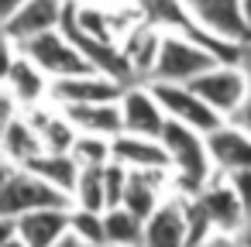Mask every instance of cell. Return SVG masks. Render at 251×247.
<instances>
[{"instance_id":"6da1fadb","label":"cell","mask_w":251,"mask_h":247,"mask_svg":"<svg viewBox=\"0 0 251 247\" xmlns=\"http://www.w3.org/2000/svg\"><path fill=\"white\" fill-rule=\"evenodd\" d=\"M162 144L172 158V172H176L172 185L182 196H200L210 185V179L217 175L206 134H200L196 127H186L179 120H169L165 131H162Z\"/></svg>"},{"instance_id":"7a4b0ae2","label":"cell","mask_w":251,"mask_h":247,"mask_svg":"<svg viewBox=\"0 0 251 247\" xmlns=\"http://www.w3.org/2000/svg\"><path fill=\"white\" fill-rule=\"evenodd\" d=\"M73 209V196L62 192L59 185L45 182L42 175H35L31 168L21 165H7L4 168V182H0V213L4 216H25L35 209Z\"/></svg>"},{"instance_id":"3957f363","label":"cell","mask_w":251,"mask_h":247,"mask_svg":"<svg viewBox=\"0 0 251 247\" xmlns=\"http://www.w3.org/2000/svg\"><path fill=\"white\" fill-rule=\"evenodd\" d=\"M49 79H66V76H83V72H93V66H90V59L79 52V45L62 31V28H55V31H45V35H38V38H31V42H25V45H18Z\"/></svg>"},{"instance_id":"277c9868","label":"cell","mask_w":251,"mask_h":247,"mask_svg":"<svg viewBox=\"0 0 251 247\" xmlns=\"http://www.w3.org/2000/svg\"><path fill=\"white\" fill-rule=\"evenodd\" d=\"M213 66H217V59H213L210 48H203L189 35L165 31L162 52H158V66H155L151 79H162V83H193L200 72H206Z\"/></svg>"},{"instance_id":"5b68a950","label":"cell","mask_w":251,"mask_h":247,"mask_svg":"<svg viewBox=\"0 0 251 247\" xmlns=\"http://www.w3.org/2000/svg\"><path fill=\"white\" fill-rule=\"evenodd\" d=\"M148 86L155 90V96H158V103L165 107L169 120H179V124H186V127H196L200 134H213L217 127L227 124V117L217 113L189 83H162V79H151Z\"/></svg>"},{"instance_id":"8992f818","label":"cell","mask_w":251,"mask_h":247,"mask_svg":"<svg viewBox=\"0 0 251 247\" xmlns=\"http://www.w3.org/2000/svg\"><path fill=\"white\" fill-rule=\"evenodd\" d=\"M189 86H193L217 113H224L227 120L241 110V103H244V96H248V76H244L241 62H237V66H234V62H217L213 69L200 72Z\"/></svg>"},{"instance_id":"52a82bcc","label":"cell","mask_w":251,"mask_h":247,"mask_svg":"<svg viewBox=\"0 0 251 247\" xmlns=\"http://www.w3.org/2000/svg\"><path fill=\"white\" fill-rule=\"evenodd\" d=\"M127 83L107 76V72H83V76H66L52 79V103L55 107H73V103H117L124 96Z\"/></svg>"},{"instance_id":"ba28073f","label":"cell","mask_w":251,"mask_h":247,"mask_svg":"<svg viewBox=\"0 0 251 247\" xmlns=\"http://www.w3.org/2000/svg\"><path fill=\"white\" fill-rule=\"evenodd\" d=\"M66 11H69V0H28L18 14L4 21V38L11 45H25L45 31H55L66 24Z\"/></svg>"},{"instance_id":"9c48e42d","label":"cell","mask_w":251,"mask_h":247,"mask_svg":"<svg viewBox=\"0 0 251 247\" xmlns=\"http://www.w3.org/2000/svg\"><path fill=\"white\" fill-rule=\"evenodd\" d=\"M121 113H124V131L127 134H141V137H162L169 113L158 103L155 90L148 83H131L121 96Z\"/></svg>"},{"instance_id":"30bf717a","label":"cell","mask_w":251,"mask_h":247,"mask_svg":"<svg viewBox=\"0 0 251 247\" xmlns=\"http://www.w3.org/2000/svg\"><path fill=\"white\" fill-rule=\"evenodd\" d=\"M4 83H7V96H11L18 107H25V110L38 107L45 96H52L49 76H45L18 45H11V42H7V76H4Z\"/></svg>"},{"instance_id":"8fae6325","label":"cell","mask_w":251,"mask_h":247,"mask_svg":"<svg viewBox=\"0 0 251 247\" xmlns=\"http://www.w3.org/2000/svg\"><path fill=\"white\" fill-rule=\"evenodd\" d=\"M200 202H203V209H206V216H210V223H213L217 233L237 237V230L248 223V213H244V206H241L234 185H230L227 175H220V172H217V175L210 179V185L200 192Z\"/></svg>"},{"instance_id":"7c38bea8","label":"cell","mask_w":251,"mask_h":247,"mask_svg":"<svg viewBox=\"0 0 251 247\" xmlns=\"http://www.w3.org/2000/svg\"><path fill=\"white\" fill-rule=\"evenodd\" d=\"M141 247H189V216H186V196L165 199L148 220H145V244Z\"/></svg>"},{"instance_id":"4fadbf2b","label":"cell","mask_w":251,"mask_h":247,"mask_svg":"<svg viewBox=\"0 0 251 247\" xmlns=\"http://www.w3.org/2000/svg\"><path fill=\"white\" fill-rule=\"evenodd\" d=\"M162 38H165V31H162L158 24H151V21L134 24V28L124 35L121 48H124L127 62H131L134 83H151L155 66H158V52H162Z\"/></svg>"},{"instance_id":"5bb4252c","label":"cell","mask_w":251,"mask_h":247,"mask_svg":"<svg viewBox=\"0 0 251 247\" xmlns=\"http://www.w3.org/2000/svg\"><path fill=\"white\" fill-rule=\"evenodd\" d=\"M206 144H210V155H213V165L220 175L251 168V134L244 127H237L234 120H227L213 134H206Z\"/></svg>"},{"instance_id":"9a60e30c","label":"cell","mask_w":251,"mask_h":247,"mask_svg":"<svg viewBox=\"0 0 251 247\" xmlns=\"http://www.w3.org/2000/svg\"><path fill=\"white\" fill-rule=\"evenodd\" d=\"M182 4L193 11V18L203 28H210L217 35H224L230 42H248L251 38V31L244 24V14H241V0H182Z\"/></svg>"},{"instance_id":"2e32d148","label":"cell","mask_w":251,"mask_h":247,"mask_svg":"<svg viewBox=\"0 0 251 247\" xmlns=\"http://www.w3.org/2000/svg\"><path fill=\"white\" fill-rule=\"evenodd\" d=\"M11 220H14L18 237L28 247H55L69 233L73 209L55 206V209H35V213H25V216H11Z\"/></svg>"},{"instance_id":"e0dca14e","label":"cell","mask_w":251,"mask_h":247,"mask_svg":"<svg viewBox=\"0 0 251 247\" xmlns=\"http://www.w3.org/2000/svg\"><path fill=\"white\" fill-rule=\"evenodd\" d=\"M114 161L124 168H172V158L162 144V137H141V134H117L114 137Z\"/></svg>"},{"instance_id":"ac0fdd59","label":"cell","mask_w":251,"mask_h":247,"mask_svg":"<svg viewBox=\"0 0 251 247\" xmlns=\"http://www.w3.org/2000/svg\"><path fill=\"white\" fill-rule=\"evenodd\" d=\"M79 134H100V137H117L124 134V113H121V100L117 103H73V107H59Z\"/></svg>"},{"instance_id":"d6986e66","label":"cell","mask_w":251,"mask_h":247,"mask_svg":"<svg viewBox=\"0 0 251 247\" xmlns=\"http://www.w3.org/2000/svg\"><path fill=\"white\" fill-rule=\"evenodd\" d=\"M4 155H7L11 165H28L31 158L45 155V141L28 117L14 113V117L4 120Z\"/></svg>"},{"instance_id":"ffe728a7","label":"cell","mask_w":251,"mask_h":247,"mask_svg":"<svg viewBox=\"0 0 251 247\" xmlns=\"http://www.w3.org/2000/svg\"><path fill=\"white\" fill-rule=\"evenodd\" d=\"M21 168H31L35 175H42L45 182H52V185H59L62 192H76V185H79V175H83V165L76 161V155L73 151H66V155H55V151H45V155H38V158H31L28 165H21Z\"/></svg>"},{"instance_id":"44dd1931","label":"cell","mask_w":251,"mask_h":247,"mask_svg":"<svg viewBox=\"0 0 251 247\" xmlns=\"http://www.w3.org/2000/svg\"><path fill=\"white\" fill-rule=\"evenodd\" d=\"M103 220H107V244H121V247H141L145 244V220L138 213H131L127 206L107 209Z\"/></svg>"},{"instance_id":"7402d4cb","label":"cell","mask_w":251,"mask_h":247,"mask_svg":"<svg viewBox=\"0 0 251 247\" xmlns=\"http://www.w3.org/2000/svg\"><path fill=\"white\" fill-rule=\"evenodd\" d=\"M73 202L83 209L107 213V165H86L79 175V185L73 192Z\"/></svg>"},{"instance_id":"603a6c76","label":"cell","mask_w":251,"mask_h":247,"mask_svg":"<svg viewBox=\"0 0 251 247\" xmlns=\"http://www.w3.org/2000/svg\"><path fill=\"white\" fill-rule=\"evenodd\" d=\"M69 230H73L79 240L93 244V247H107V220H103V213H97V209L73 206V223H69Z\"/></svg>"},{"instance_id":"cb8c5ba5","label":"cell","mask_w":251,"mask_h":247,"mask_svg":"<svg viewBox=\"0 0 251 247\" xmlns=\"http://www.w3.org/2000/svg\"><path fill=\"white\" fill-rule=\"evenodd\" d=\"M76 161L86 165H110L114 161V137H100V134H79L76 148H73Z\"/></svg>"},{"instance_id":"d4e9b609","label":"cell","mask_w":251,"mask_h":247,"mask_svg":"<svg viewBox=\"0 0 251 247\" xmlns=\"http://www.w3.org/2000/svg\"><path fill=\"white\" fill-rule=\"evenodd\" d=\"M241 69H244V76H248V96H244V103H241V110L230 117L237 127H244L248 134H251V38L244 42V52H241Z\"/></svg>"},{"instance_id":"484cf974","label":"cell","mask_w":251,"mask_h":247,"mask_svg":"<svg viewBox=\"0 0 251 247\" xmlns=\"http://www.w3.org/2000/svg\"><path fill=\"white\" fill-rule=\"evenodd\" d=\"M227 182L234 185V192H237V199H241V206H244V213H248V220H251V168L227 175Z\"/></svg>"},{"instance_id":"4316f807","label":"cell","mask_w":251,"mask_h":247,"mask_svg":"<svg viewBox=\"0 0 251 247\" xmlns=\"http://www.w3.org/2000/svg\"><path fill=\"white\" fill-rule=\"evenodd\" d=\"M200 247H237V237H230V233H213V237L203 240Z\"/></svg>"},{"instance_id":"83f0119b","label":"cell","mask_w":251,"mask_h":247,"mask_svg":"<svg viewBox=\"0 0 251 247\" xmlns=\"http://www.w3.org/2000/svg\"><path fill=\"white\" fill-rule=\"evenodd\" d=\"M25 4H28V0H0V14H4V21H7L11 14H18Z\"/></svg>"},{"instance_id":"f1b7e54d","label":"cell","mask_w":251,"mask_h":247,"mask_svg":"<svg viewBox=\"0 0 251 247\" xmlns=\"http://www.w3.org/2000/svg\"><path fill=\"white\" fill-rule=\"evenodd\" d=\"M55 247H93V244H86V240H79V237H76V233L69 230V233H66V237H62V240H59Z\"/></svg>"},{"instance_id":"f546056e","label":"cell","mask_w":251,"mask_h":247,"mask_svg":"<svg viewBox=\"0 0 251 247\" xmlns=\"http://www.w3.org/2000/svg\"><path fill=\"white\" fill-rule=\"evenodd\" d=\"M237 244H241V247H251V220L237 230Z\"/></svg>"},{"instance_id":"4dcf8cb0","label":"cell","mask_w":251,"mask_h":247,"mask_svg":"<svg viewBox=\"0 0 251 247\" xmlns=\"http://www.w3.org/2000/svg\"><path fill=\"white\" fill-rule=\"evenodd\" d=\"M0 247H28L18 233H11V237H4V240H0Z\"/></svg>"},{"instance_id":"1f68e13d","label":"cell","mask_w":251,"mask_h":247,"mask_svg":"<svg viewBox=\"0 0 251 247\" xmlns=\"http://www.w3.org/2000/svg\"><path fill=\"white\" fill-rule=\"evenodd\" d=\"M241 14H244V24L251 31V0H241Z\"/></svg>"},{"instance_id":"d6a6232c","label":"cell","mask_w":251,"mask_h":247,"mask_svg":"<svg viewBox=\"0 0 251 247\" xmlns=\"http://www.w3.org/2000/svg\"><path fill=\"white\" fill-rule=\"evenodd\" d=\"M107 247H121V244H107Z\"/></svg>"}]
</instances>
